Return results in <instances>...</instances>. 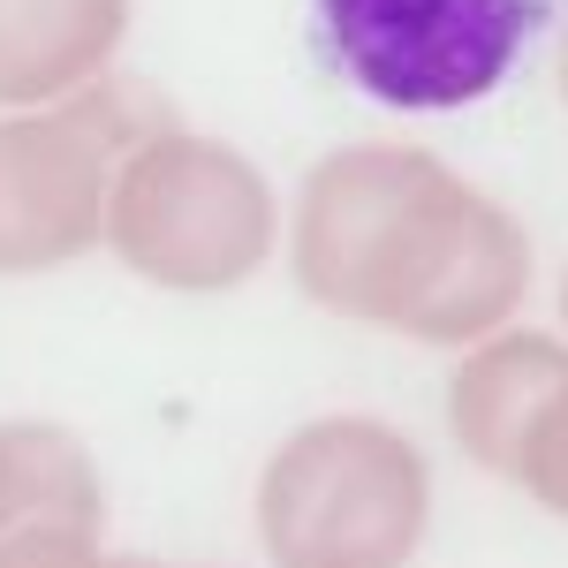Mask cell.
Returning a JSON list of instances; mask_svg holds the SVG:
<instances>
[{
  "label": "cell",
  "mask_w": 568,
  "mask_h": 568,
  "mask_svg": "<svg viewBox=\"0 0 568 568\" xmlns=\"http://www.w3.org/2000/svg\"><path fill=\"white\" fill-rule=\"evenodd\" d=\"M152 130H168V106L130 77H99L61 106L0 114V281L106 251L114 168Z\"/></svg>",
  "instance_id": "obj_4"
},
{
  "label": "cell",
  "mask_w": 568,
  "mask_h": 568,
  "mask_svg": "<svg viewBox=\"0 0 568 568\" xmlns=\"http://www.w3.org/2000/svg\"><path fill=\"white\" fill-rule=\"evenodd\" d=\"M568 372V342L554 334H524V326H500L463 349L455 379H447V433L455 447L478 463L485 478L508 470V447L524 433V417L538 409V394Z\"/></svg>",
  "instance_id": "obj_7"
},
{
  "label": "cell",
  "mask_w": 568,
  "mask_h": 568,
  "mask_svg": "<svg viewBox=\"0 0 568 568\" xmlns=\"http://www.w3.org/2000/svg\"><path fill=\"white\" fill-rule=\"evenodd\" d=\"M114 568H190V561H136V554H114Z\"/></svg>",
  "instance_id": "obj_12"
},
{
  "label": "cell",
  "mask_w": 568,
  "mask_h": 568,
  "mask_svg": "<svg viewBox=\"0 0 568 568\" xmlns=\"http://www.w3.org/2000/svg\"><path fill=\"white\" fill-rule=\"evenodd\" d=\"M106 251L144 288L227 296L258 281L265 258L281 251V197L251 152L168 122L114 168Z\"/></svg>",
  "instance_id": "obj_3"
},
{
  "label": "cell",
  "mask_w": 568,
  "mask_h": 568,
  "mask_svg": "<svg viewBox=\"0 0 568 568\" xmlns=\"http://www.w3.org/2000/svg\"><path fill=\"white\" fill-rule=\"evenodd\" d=\"M296 288L334 318L470 349L530 296V235L425 144H342L288 213Z\"/></svg>",
  "instance_id": "obj_1"
},
{
  "label": "cell",
  "mask_w": 568,
  "mask_h": 568,
  "mask_svg": "<svg viewBox=\"0 0 568 568\" xmlns=\"http://www.w3.org/2000/svg\"><path fill=\"white\" fill-rule=\"evenodd\" d=\"M251 524L273 568H409L433 530V463L387 417H311L265 455Z\"/></svg>",
  "instance_id": "obj_2"
},
{
  "label": "cell",
  "mask_w": 568,
  "mask_h": 568,
  "mask_svg": "<svg viewBox=\"0 0 568 568\" xmlns=\"http://www.w3.org/2000/svg\"><path fill=\"white\" fill-rule=\"evenodd\" d=\"M16 524H106L99 463L77 433L39 417H0V538Z\"/></svg>",
  "instance_id": "obj_8"
},
{
  "label": "cell",
  "mask_w": 568,
  "mask_h": 568,
  "mask_svg": "<svg viewBox=\"0 0 568 568\" xmlns=\"http://www.w3.org/2000/svg\"><path fill=\"white\" fill-rule=\"evenodd\" d=\"M0 568H114L99 524H16L0 538Z\"/></svg>",
  "instance_id": "obj_10"
},
{
  "label": "cell",
  "mask_w": 568,
  "mask_h": 568,
  "mask_svg": "<svg viewBox=\"0 0 568 568\" xmlns=\"http://www.w3.org/2000/svg\"><path fill=\"white\" fill-rule=\"evenodd\" d=\"M554 84H561V106H568V0H561V53H554Z\"/></svg>",
  "instance_id": "obj_11"
},
{
  "label": "cell",
  "mask_w": 568,
  "mask_h": 568,
  "mask_svg": "<svg viewBox=\"0 0 568 568\" xmlns=\"http://www.w3.org/2000/svg\"><path fill=\"white\" fill-rule=\"evenodd\" d=\"M136 0H0V114L61 106L114 77Z\"/></svg>",
  "instance_id": "obj_6"
},
{
  "label": "cell",
  "mask_w": 568,
  "mask_h": 568,
  "mask_svg": "<svg viewBox=\"0 0 568 568\" xmlns=\"http://www.w3.org/2000/svg\"><path fill=\"white\" fill-rule=\"evenodd\" d=\"M561 0H311L318 53L387 114H455L516 77Z\"/></svg>",
  "instance_id": "obj_5"
},
{
  "label": "cell",
  "mask_w": 568,
  "mask_h": 568,
  "mask_svg": "<svg viewBox=\"0 0 568 568\" xmlns=\"http://www.w3.org/2000/svg\"><path fill=\"white\" fill-rule=\"evenodd\" d=\"M561 326H568V273H561Z\"/></svg>",
  "instance_id": "obj_13"
},
{
  "label": "cell",
  "mask_w": 568,
  "mask_h": 568,
  "mask_svg": "<svg viewBox=\"0 0 568 568\" xmlns=\"http://www.w3.org/2000/svg\"><path fill=\"white\" fill-rule=\"evenodd\" d=\"M500 485L530 493L546 516H561V524H568V372L538 394V409L524 417V433H516V447H508Z\"/></svg>",
  "instance_id": "obj_9"
}]
</instances>
